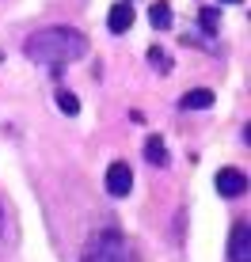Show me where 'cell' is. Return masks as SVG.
Returning a JSON list of instances; mask_svg holds the SVG:
<instances>
[{
    "mask_svg": "<svg viewBox=\"0 0 251 262\" xmlns=\"http://www.w3.org/2000/svg\"><path fill=\"white\" fill-rule=\"evenodd\" d=\"M27 57L38 61V65H50L53 72H61V65H73L88 53V38L73 27H42L27 38Z\"/></svg>",
    "mask_w": 251,
    "mask_h": 262,
    "instance_id": "6da1fadb",
    "label": "cell"
},
{
    "mask_svg": "<svg viewBox=\"0 0 251 262\" xmlns=\"http://www.w3.org/2000/svg\"><path fill=\"white\" fill-rule=\"evenodd\" d=\"M228 262H251V224L247 221H236V228H232Z\"/></svg>",
    "mask_w": 251,
    "mask_h": 262,
    "instance_id": "277c9868",
    "label": "cell"
},
{
    "mask_svg": "<svg viewBox=\"0 0 251 262\" xmlns=\"http://www.w3.org/2000/svg\"><path fill=\"white\" fill-rule=\"evenodd\" d=\"M149 65L156 69V72H172V53H164L160 46H152L149 50Z\"/></svg>",
    "mask_w": 251,
    "mask_h": 262,
    "instance_id": "7c38bea8",
    "label": "cell"
},
{
    "mask_svg": "<svg viewBox=\"0 0 251 262\" xmlns=\"http://www.w3.org/2000/svg\"><path fill=\"white\" fill-rule=\"evenodd\" d=\"M145 160L152 167H168V144H164V137H149L145 141Z\"/></svg>",
    "mask_w": 251,
    "mask_h": 262,
    "instance_id": "9c48e42d",
    "label": "cell"
},
{
    "mask_svg": "<svg viewBox=\"0 0 251 262\" xmlns=\"http://www.w3.org/2000/svg\"><path fill=\"white\" fill-rule=\"evenodd\" d=\"M149 23L156 27V31H168V27L175 23L172 19V4H168V0H152L149 4Z\"/></svg>",
    "mask_w": 251,
    "mask_h": 262,
    "instance_id": "ba28073f",
    "label": "cell"
},
{
    "mask_svg": "<svg viewBox=\"0 0 251 262\" xmlns=\"http://www.w3.org/2000/svg\"><path fill=\"white\" fill-rule=\"evenodd\" d=\"M126 258H130V247H126L122 232H114V228L95 232L88 239L84 255H80V262H126Z\"/></svg>",
    "mask_w": 251,
    "mask_h": 262,
    "instance_id": "7a4b0ae2",
    "label": "cell"
},
{
    "mask_svg": "<svg viewBox=\"0 0 251 262\" xmlns=\"http://www.w3.org/2000/svg\"><path fill=\"white\" fill-rule=\"evenodd\" d=\"M0 232H4V209H0Z\"/></svg>",
    "mask_w": 251,
    "mask_h": 262,
    "instance_id": "4fadbf2b",
    "label": "cell"
},
{
    "mask_svg": "<svg viewBox=\"0 0 251 262\" xmlns=\"http://www.w3.org/2000/svg\"><path fill=\"white\" fill-rule=\"evenodd\" d=\"M198 27L205 34H217L221 31V12H217V8H202V12H198Z\"/></svg>",
    "mask_w": 251,
    "mask_h": 262,
    "instance_id": "30bf717a",
    "label": "cell"
},
{
    "mask_svg": "<svg viewBox=\"0 0 251 262\" xmlns=\"http://www.w3.org/2000/svg\"><path fill=\"white\" fill-rule=\"evenodd\" d=\"M221 4H240V0H221Z\"/></svg>",
    "mask_w": 251,
    "mask_h": 262,
    "instance_id": "5bb4252c",
    "label": "cell"
},
{
    "mask_svg": "<svg viewBox=\"0 0 251 262\" xmlns=\"http://www.w3.org/2000/svg\"><path fill=\"white\" fill-rule=\"evenodd\" d=\"M133 190V171L126 160H114L111 167H107V194L111 198H126Z\"/></svg>",
    "mask_w": 251,
    "mask_h": 262,
    "instance_id": "3957f363",
    "label": "cell"
},
{
    "mask_svg": "<svg viewBox=\"0 0 251 262\" xmlns=\"http://www.w3.org/2000/svg\"><path fill=\"white\" fill-rule=\"evenodd\" d=\"M57 106H61V114H69V118H76V114H80V99L73 92H65V88L57 92Z\"/></svg>",
    "mask_w": 251,
    "mask_h": 262,
    "instance_id": "8fae6325",
    "label": "cell"
},
{
    "mask_svg": "<svg viewBox=\"0 0 251 262\" xmlns=\"http://www.w3.org/2000/svg\"><path fill=\"white\" fill-rule=\"evenodd\" d=\"M213 99H217V95H213L210 88H194V92H186L183 99H179V111H186V114H191V111H210Z\"/></svg>",
    "mask_w": 251,
    "mask_h": 262,
    "instance_id": "52a82bcc",
    "label": "cell"
},
{
    "mask_svg": "<svg viewBox=\"0 0 251 262\" xmlns=\"http://www.w3.org/2000/svg\"><path fill=\"white\" fill-rule=\"evenodd\" d=\"M107 27H111L114 34H126L133 27V8H130V0H122V4H114L111 12H107Z\"/></svg>",
    "mask_w": 251,
    "mask_h": 262,
    "instance_id": "8992f818",
    "label": "cell"
},
{
    "mask_svg": "<svg viewBox=\"0 0 251 262\" xmlns=\"http://www.w3.org/2000/svg\"><path fill=\"white\" fill-rule=\"evenodd\" d=\"M217 190L225 194V198H240V194H247V175L240 167H225V171H217Z\"/></svg>",
    "mask_w": 251,
    "mask_h": 262,
    "instance_id": "5b68a950",
    "label": "cell"
}]
</instances>
